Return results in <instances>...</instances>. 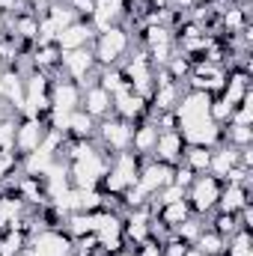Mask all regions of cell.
<instances>
[{
	"label": "cell",
	"instance_id": "obj_21",
	"mask_svg": "<svg viewBox=\"0 0 253 256\" xmlns=\"http://www.w3.org/2000/svg\"><path fill=\"white\" fill-rule=\"evenodd\" d=\"M190 214H194V212H190L188 200H176V202H164V206L158 208V214H155V218H158V220H164L170 230H176L179 224H185V220H188Z\"/></svg>",
	"mask_w": 253,
	"mask_h": 256
},
{
	"label": "cell",
	"instance_id": "obj_11",
	"mask_svg": "<svg viewBox=\"0 0 253 256\" xmlns=\"http://www.w3.org/2000/svg\"><path fill=\"white\" fill-rule=\"evenodd\" d=\"M80 110H86V114L98 122V120H104V116L114 114V98H110V92L102 90L98 84L84 86V90H80Z\"/></svg>",
	"mask_w": 253,
	"mask_h": 256
},
{
	"label": "cell",
	"instance_id": "obj_19",
	"mask_svg": "<svg viewBox=\"0 0 253 256\" xmlns=\"http://www.w3.org/2000/svg\"><path fill=\"white\" fill-rule=\"evenodd\" d=\"M236 164H238V149H232V146L220 143V146H214V149H212L208 173H212V176H218V179L224 182V176H226V173H230Z\"/></svg>",
	"mask_w": 253,
	"mask_h": 256
},
{
	"label": "cell",
	"instance_id": "obj_15",
	"mask_svg": "<svg viewBox=\"0 0 253 256\" xmlns=\"http://www.w3.org/2000/svg\"><path fill=\"white\" fill-rule=\"evenodd\" d=\"M248 202H253V188H244V185H224V188H220V196H218L214 212L238 214Z\"/></svg>",
	"mask_w": 253,
	"mask_h": 256
},
{
	"label": "cell",
	"instance_id": "obj_13",
	"mask_svg": "<svg viewBox=\"0 0 253 256\" xmlns=\"http://www.w3.org/2000/svg\"><path fill=\"white\" fill-rule=\"evenodd\" d=\"M220 96L230 104H242L248 96H253V74L244 68H226V80H224Z\"/></svg>",
	"mask_w": 253,
	"mask_h": 256
},
{
	"label": "cell",
	"instance_id": "obj_29",
	"mask_svg": "<svg viewBox=\"0 0 253 256\" xmlns=\"http://www.w3.org/2000/svg\"><path fill=\"white\" fill-rule=\"evenodd\" d=\"M66 3H68V9L74 12L78 21H90L92 12H96V0H66Z\"/></svg>",
	"mask_w": 253,
	"mask_h": 256
},
{
	"label": "cell",
	"instance_id": "obj_12",
	"mask_svg": "<svg viewBox=\"0 0 253 256\" xmlns=\"http://www.w3.org/2000/svg\"><path fill=\"white\" fill-rule=\"evenodd\" d=\"M80 108V86L74 80H66L60 74H54V86H51V110L72 114Z\"/></svg>",
	"mask_w": 253,
	"mask_h": 256
},
{
	"label": "cell",
	"instance_id": "obj_35",
	"mask_svg": "<svg viewBox=\"0 0 253 256\" xmlns=\"http://www.w3.org/2000/svg\"><path fill=\"white\" fill-rule=\"evenodd\" d=\"M188 256H202V254H200V250H194V248H190V250H188Z\"/></svg>",
	"mask_w": 253,
	"mask_h": 256
},
{
	"label": "cell",
	"instance_id": "obj_14",
	"mask_svg": "<svg viewBox=\"0 0 253 256\" xmlns=\"http://www.w3.org/2000/svg\"><path fill=\"white\" fill-rule=\"evenodd\" d=\"M92 39H96V27L90 21H74L66 30H60L57 45H60V51H78V48H90Z\"/></svg>",
	"mask_w": 253,
	"mask_h": 256
},
{
	"label": "cell",
	"instance_id": "obj_7",
	"mask_svg": "<svg viewBox=\"0 0 253 256\" xmlns=\"http://www.w3.org/2000/svg\"><path fill=\"white\" fill-rule=\"evenodd\" d=\"M179 131H182L185 143H190V146H208V149H214V146L224 143V126H214L212 120L185 122V126H179Z\"/></svg>",
	"mask_w": 253,
	"mask_h": 256
},
{
	"label": "cell",
	"instance_id": "obj_23",
	"mask_svg": "<svg viewBox=\"0 0 253 256\" xmlns=\"http://www.w3.org/2000/svg\"><path fill=\"white\" fill-rule=\"evenodd\" d=\"M208 161H212V149L208 146H185V155H182V164L190 167L194 173H208Z\"/></svg>",
	"mask_w": 253,
	"mask_h": 256
},
{
	"label": "cell",
	"instance_id": "obj_27",
	"mask_svg": "<svg viewBox=\"0 0 253 256\" xmlns=\"http://www.w3.org/2000/svg\"><path fill=\"white\" fill-rule=\"evenodd\" d=\"M232 126H253V96H248L242 104L232 108Z\"/></svg>",
	"mask_w": 253,
	"mask_h": 256
},
{
	"label": "cell",
	"instance_id": "obj_4",
	"mask_svg": "<svg viewBox=\"0 0 253 256\" xmlns=\"http://www.w3.org/2000/svg\"><path fill=\"white\" fill-rule=\"evenodd\" d=\"M48 134V122L39 120V116H30V114H21L18 116V126H15V152L24 158L30 152H36L42 146Z\"/></svg>",
	"mask_w": 253,
	"mask_h": 256
},
{
	"label": "cell",
	"instance_id": "obj_22",
	"mask_svg": "<svg viewBox=\"0 0 253 256\" xmlns=\"http://www.w3.org/2000/svg\"><path fill=\"white\" fill-rule=\"evenodd\" d=\"M30 244V236L24 230H3L0 232V256H21Z\"/></svg>",
	"mask_w": 253,
	"mask_h": 256
},
{
	"label": "cell",
	"instance_id": "obj_2",
	"mask_svg": "<svg viewBox=\"0 0 253 256\" xmlns=\"http://www.w3.org/2000/svg\"><path fill=\"white\" fill-rule=\"evenodd\" d=\"M220 188H224V182H220L218 176H212V173H196L194 182H190V188L185 191V200H188L190 212L200 214V218H208V214L214 212V206H218Z\"/></svg>",
	"mask_w": 253,
	"mask_h": 256
},
{
	"label": "cell",
	"instance_id": "obj_17",
	"mask_svg": "<svg viewBox=\"0 0 253 256\" xmlns=\"http://www.w3.org/2000/svg\"><path fill=\"white\" fill-rule=\"evenodd\" d=\"M96 128L98 122L86 114V110H72L68 114V126H66V137H72V140H96Z\"/></svg>",
	"mask_w": 253,
	"mask_h": 256
},
{
	"label": "cell",
	"instance_id": "obj_34",
	"mask_svg": "<svg viewBox=\"0 0 253 256\" xmlns=\"http://www.w3.org/2000/svg\"><path fill=\"white\" fill-rule=\"evenodd\" d=\"M21 3H24V6H30V9H33V6H36V3H42V0H21Z\"/></svg>",
	"mask_w": 253,
	"mask_h": 256
},
{
	"label": "cell",
	"instance_id": "obj_5",
	"mask_svg": "<svg viewBox=\"0 0 253 256\" xmlns=\"http://www.w3.org/2000/svg\"><path fill=\"white\" fill-rule=\"evenodd\" d=\"M72 254V236L66 230H45L30 238L24 256H68Z\"/></svg>",
	"mask_w": 253,
	"mask_h": 256
},
{
	"label": "cell",
	"instance_id": "obj_9",
	"mask_svg": "<svg viewBox=\"0 0 253 256\" xmlns=\"http://www.w3.org/2000/svg\"><path fill=\"white\" fill-rule=\"evenodd\" d=\"M185 137L179 128L173 131H158V140H155V149H152V161H161V164H179L182 155H185Z\"/></svg>",
	"mask_w": 253,
	"mask_h": 256
},
{
	"label": "cell",
	"instance_id": "obj_33",
	"mask_svg": "<svg viewBox=\"0 0 253 256\" xmlns=\"http://www.w3.org/2000/svg\"><path fill=\"white\" fill-rule=\"evenodd\" d=\"M110 256H134V248H122V250H116V254H110Z\"/></svg>",
	"mask_w": 253,
	"mask_h": 256
},
{
	"label": "cell",
	"instance_id": "obj_16",
	"mask_svg": "<svg viewBox=\"0 0 253 256\" xmlns=\"http://www.w3.org/2000/svg\"><path fill=\"white\" fill-rule=\"evenodd\" d=\"M155 140H158V126H155L152 120L134 122V131H131V152H137V155H143V158H152Z\"/></svg>",
	"mask_w": 253,
	"mask_h": 256
},
{
	"label": "cell",
	"instance_id": "obj_30",
	"mask_svg": "<svg viewBox=\"0 0 253 256\" xmlns=\"http://www.w3.org/2000/svg\"><path fill=\"white\" fill-rule=\"evenodd\" d=\"M161 250H164V256H188L190 244H185L182 238H176V236H170L164 244H161Z\"/></svg>",
	"mask_w": 253,
	"mask_h": 256
},
{
	"label": "cell",
	"instance_id": "obj_36",
	"mask_svg": "<svg viewBox=\"0 0 253 256\" xmlns=\"http://www.w3.org/2000/svg\"><path fill=\"white\" fill-rule=\"evenodd\" d=\"M21 256H24V254H21Z\"/></svg>",
	"mask_w": 253,
	"mask_h": 256
},
{
	"label": "cell",
	"instance_id": "obj_25",
	"mask_svg": "<svg viewBox=\"0 0 253 256\" xmlns=\"http://www.w3.org/2000/svg\"><path fill=\"white\" fill-rule=\"evenodd\" d=\"M224 256H253V232L250 230H238L236 236H230Z\"/></svg>",
	"mask_w": 253,
	"mask_h": 256
},
{
	"label": "cell",
	"instance_id": "obj_24",
	"mask_svg": "<svg viewBox=\"0 0 253 256\" xmlns=\"http://www.w3.org/2000/svg\"><path fill=\"white\" fill-rule=\"evenodd\" d=\"M224 143L232 149H244L253 146V126H224Z\"/></svg>",
	"mask_w": 253,
	"mask_h": 256
},
{
	"label": "cell",
	"instance_id": "obj_20",
	"mask_svg": "<svg viewBox=\"0 0 253 256\" xmlns=\"http://www.w3.org/2000/svg\"><path fill=\"white\" fill-rule=\"evenodd\" d=\"M194 250H200L202 256H224L226 254V238L218 236L212 226H202V232L196 236V242L190 244Z\"/></svg>",
	"mask_w": 253,
	"mask_h": 256
},
{
	"label": "cell",
	"instance_id": "obj_1",
	"mask_svg": "<svg viewBox=\"0 0 253 256\" xmlns=\"http://www.w3.org/2000/svg\"><path fill=\"white\" fill-rule=\"evenodd\" d=\"M131 48H134V39H131V33H128L122 24H116V27H110V30L96 33V39H92V45H90L92 60H96L98 68L120 66L128 54H131Z\"/></svg>",
	"mask_w": 253,
	"mask_h": 256
},
{
	"label": "cell",
	"instance_id": "obj_31",
	"mask_svg": "<svg viewBox=\"0 0 253 256\" xmlns=\"http://www.w3.org/2000/svg\"><path fill=\"white\" fill-rule=\"evenodd\" d=\"M134 256H164V250H161V242L146 238L143 244H137V248H134Z\"/></svg>",
	"mask_w": 253,
	"mask_h": 256
},
{
	"label": "cell",
	"instance_id": "obj_18",
	"mask_svg": "<svg viewBox=\"0 0 253 256\" xmlns=\"http://www.w3.org/2000/svg\"><path fill=\"white\" fill-rule=\"evenodd\" d=\"M60 57H63V51H60L57 42L36 45V51L30 54L33 68H36V72H48V74H57V68H60Z\"/></svg>",
	"mask_w": 253,
	"mask_h": 256
},
{
	"label": "cell",
	"instance_id": "obj_3",
	"mask_svg": "<svg viewBox=\"0 0 253 256\" xmlns=\"http://www.w3.org/2000/svg\"><path fill=\"white\" fill-rule=\"evenodd\" d=\"M131 131L134 126L126 122V120H120V116H104V120H98V128H96V143L104 149V152H110V155H116V152H128L131 149Z\"/></svg>",
	"mask_w": 253,
	"mask_h": 256
},
{
	"label": "cell",
	"instance_id": "obj_28",
	"mask_svg": "<svg viewBox=\"0 0 253 256\" xmlns=\"http://www.w3.org/2000/svg\"><path fill=\"white\" fill-rule=\"evenodd\" d=\"M194 176H196V173H194L190 167H185V164L179 161V164H173V179H170V182H173L176 188L188 191V188H190V182H194Z\"/></svg>",
	"mask_w": 253,
	"mask_h": 256
},
{
	"label": "cell",
	"instance_id": "obj_8",
	"mask_svg": "<svg viewBox=\"0 0 253 256\" xmlns=\"http://www.w3.org/2000/svg\"><path fill=\"white\" fill-rule=\"evenodd\" d=\"M114 116L126 120V122H143L149 120V102L143 96H137L134 90H122L114 96Z\"/></svg>",
	"mask_w": 253,
	"mask_h": 256
},
{
	"label": "cell",
	"instance_id": "obj_32",
	"mask_svg": "<svg viewBox=\"0 0 253 256\" xmlns=\"http://www.w3.org/2000/svg\"><path fill=\"white\" fill-rule=\"evenodd\" d=\"M236 218H238V226H242V230H250L253 232V202H248Z\"/></svg>",
	"mask_w": 253,
	"mask_h": 256
},
{
	"label": "cell",
	"instance_id": "obj_6",
	"mask_svg": "<svg viewBox=\"0 0 253 256\" xmlns=\"http://www.w3.org/2000/svg\"><path fill=\"white\" fill-rule=\"evenodd\" d=\"M170 179H173V167L170 164H161V161L146 158L143 167H140V173H137V182L134 185L146 194V196H155L164 185H170Z\"/></svg>",
	"mask_w": 253,
	"mask_h": 256
},
{
	"label": "cell",
	"instance_id": "obj_26",
	"mask_svg": "<svg viewBox=\"0 0 253 256\" xmlns=\"http://www.w3.org/2000/svg\"><path fill=\"white\" fill-rule=\"evenodd\" d=\"M208 226L218 232V236H224V238H230V236H236L242 226H238V218L236 214H226V212H212L208 214Z\"/></svg>",
	"mask_w": 253,
	"mask_h": 256
},
{
	"label": "cell",
	"instance_id": "obj_10",
	"mask_svg": "<svg viewBox=\"0 0 253 256\" xmlns=\"http://www.w3.org/2000/svg\"><path fill=\"white\" fill-rule=\"evenodd\" d=\"M208 102H212L208 92L185 90L182 98H179V104H176V110H173L176 120H179V126H185V122H196V120H208Z\"/></svg>",
	"mask_w": 253,
	"mask_h": 256
}]
</instances>
